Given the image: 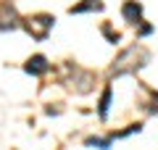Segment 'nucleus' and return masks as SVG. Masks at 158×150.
<instances>
[{
  "mask_svg": "<svg viewBox=\"0 0 158 150\" xmlns=\"http://www.w3.org/2000/svg\"><path fill=\"white\" fill-rule=\"evenodd\" d=\"M24 69H27L29 74H34V77H37V74L48 71V61H45L42 56H34V58H29V61H27V66H24Z\"/></svg>",
  "mask_w": 158,
  "mask_h": 150,
  "instance_id": "f257e3e1",
  "label": "nucleus"
},
{
  "mask_svg": "<svg viewBox=\"0 0 158 150\" xmlns=\"http://www.w3.org/2000/svg\"><path fill=\"white\" fill-rule=\"evenodd\" d=\"M121 13H124L127 21H137V19H140V13H142V6H140V3H124Z\"/></svg>",
  "mask_w": 158,
  "mask_h": 150,
  "instance_id": "f03ea898",
  "label": "nucleus"
},
{
  "mask_svg": "<svg viewBox=\"0 0 158 150\" xmlns=\"http://www.w3.org/2000/svg\"><path fill=\"white\" fill-rule=\"evenodd\" d=\"M92 8H95V11H100V8H103V3H98V0H87V3H82V6H74V8H71V13L92 11Z\"/></svg>",
  "mask_w": 158,
  "mask_h": 150,
  "instance_id": "7ed1b4c3",
  "label": "nucleus"
},
{
  "mask_svg": "<svg viewBox=\"0 0 158 150\" xmlns=\"http://www.w3.org/2000/svg\"><path fill=\"white\" fill-rule=\"evenodd\" d=\"M108 106H111V87H106V92H103V98H100V116L103 119L108 116Z\"/></svg>",
  "mask_w": 158,
  "mask_h": 150,
  "instance_id": "20e7f679",
  "label": "nucleus"
}]
</instances>
